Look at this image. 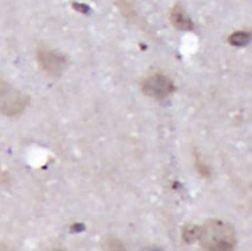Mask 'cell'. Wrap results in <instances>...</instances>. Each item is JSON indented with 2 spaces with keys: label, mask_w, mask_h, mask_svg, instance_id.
I'll return each mask as SVG.
<instances>
[{
  "label": "cell",
  "mask_w": 252,
  "mask_h": 251,
  "mask_svg": "<svg viewBox=\"0 0 252 251\" xmlns=\"http://www.w3.org/2000/svg\"><path fill=\"white\" fill-rule=\"evenodd\" d=\"M199 241L204 251H235L234 227L224 220H208L200 227Z\"/></svg>",
  "instance_id": "1"
},
{
  "label": "cell",
  "mask_w": 252,
  "mask_h": 251,
  "mask_svg": "<svg viewBox=\"0 0 252 251\" xmlns=\"http://www.w3.org/2000/svg\"><path fill=\"white\" fill-rule=\"evenodd\" d=\"M28 99L4 80H0V112L5 116H18L26 110Z\"/></svg>",
  "instance_id": "2"
},
{
  "label": "cell",
  "mask_w": 252,
  "mask_h": 251,
  "mask_svg": "<svg viewBox=\"0 0 252 251\" xmlns=\"http://www.w3.org/2000/svg\"><path fill=\"white\" fill-rule=\"evenodd\" d=\"M142 91L144 95L161 101L174 94L175 86L171 79L160 73H155L143 80Z\"/></svg>",
  "instance_id": "3"
},
{
  "label": "cell",
  "mask_w": 252,
  "mask_h": 251,
  "mask_svg": "<svg viewBox=\"0 0 252 251\" xmlns=\"http://www.w3.org/2000/svg\"><path fill=\"white\" fill-rule=\"evenodd\" d=\"M37 62L40 67L51 76H58L67 66V59L62 54L51 50H37Z\"/></svg>",
  "instance_id": "4"
},
{
  "label": "cell",
  "mask_w": 252,
  "mask_h": 251,
  "mask_svg": "<svg viewBox=\"0 0 252 251\" xmlns=\"http://www.w3.org/2000/svg\"><path fill=\"white\" fill-rule=\"evenodd\" d=\"M171 23L180 31H192L195 28L192 19L189 18L180 4H176L171 11Z\"/></svg>",
  "instance_id": "5"
},
{
  "label": "cell",
  "mask_w": 252,
  "mask_h": 251,
  "mask_svg": "<svg viewBox=\"0 0 252 251\" xmlns=\"http://www.w3.org/2000/svg\"><path fill=\"white\" fill-rule=\"evenodd\" d=\"M251 40V34L246 31H236L228 37V43L235 47H243Z\"/></svg>",
  "instance_id": "6"
},
{
  "label": "cell",
  "mask_w": 252,
  "mask_h": 251,
  "mask_svg": "<svg viewBox=\"0 0 252 251\" xmlns=\"http://www.w3.org/2000/svg\"><path fill=\"white\" fill-rule=\"evenodd\" d=\"M199 234H200V227L196 226H189L184 230L183 233V239L187 243L195 242L196 239H199Z\"/></svg>",
  "instance_id": "7"
},
{
  "label": "cell",
  "mask_w": 252,
  "mask_h": 251,
  "mask_svg": "<svg viewBox=\"0 0 252 251\" xmlns=\"http://www.w3.org/2000/svg\"><path fill=\"white\" fill-rule=\"evenodd\" d=\"M104 251H126V247H124V245L120 242L119 239H110L106 243Z\"/></svg>",
  "instance_id": "8"
},
{
  "label": "cell",
  "mask_w": 252,
  "mask_h": 251,
  "mask_svg": "<svg viewBox=\"0 0 252 251\" xmlns=\"http://www.w3.org/2000/svg\"><path fill=\"white\" fill-rule=\"evenodd\" d=\"M73 8L76 9V11H80V12H83V14H87L88 11H90V8H88L87 5L78 4V3H73Z\"/></svg>",
  "instance_id": "9"
},
{
  "label": "cell",
  "mask_w": 252,
  "mask_h": 251,
  "mask_svg": "<svg viewBox=\"0 0 252 251\" xmlns=\"http://www.w3.org/2000/svg\"><path fill=\"white\" fill-rule=\"evenodd\" d=\"M0 251H14L11 247H8L7 245H3V243H0Z\"/></svg>",
  "instance_id": "10"
},
{
  "label": "cell",
  "mask_w": 252,
  "mask_h": 251,
  "mask_svg": "<svg viewBox=\"0 0 252 251\" xmlns=\"http://www.w3.org/2000/svg\"><path fill=\"white\" fill-rule=\"evenodd\" d=\"M75 230H84V226H79V224H75L72 227V231H75Z\"/></svg>",
  "instance_id": "11"
}]
</instances>
